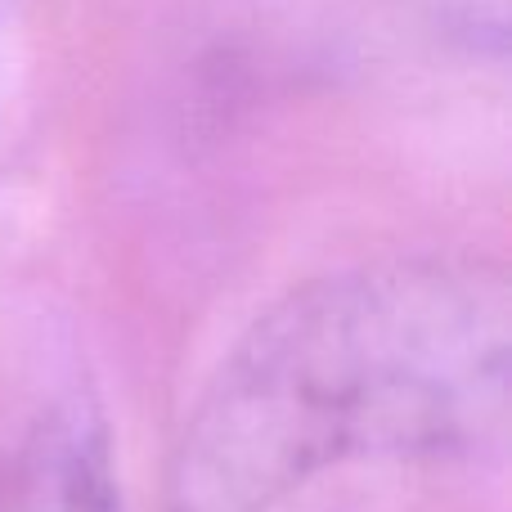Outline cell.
Instances as JSON below:
<instances>
[{"instance_id":"6da1fadb","label":"cell","mask_w":512,"mask_h":512,"mask_svg":"<svg viewBox=\"0 0 512 512\" xmlns=\"http://www.w3.org/2000/svg\"><path fill=\"white\" fill-rule=\"evenodd\" d=\"M512 288L481 256H400L283 292L225 351L167 459V512H274L351 463L504 436Z\"/></svg>"},{"instance_id":"7a4b0ae2","label":"cell","mask_w":512,"mask_h":512,"mask_svg":"<svg viewBox=\"0 0 512 512\" xmlns=\"http://www.w3.org/2000/svg\"><path fill=\"white\" fill-rule=\"evenodd\" d=\"M0 512H122L108 423L90 400L54 405L0 472Z\"/></svg>"}]
</instances>
